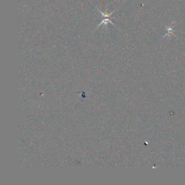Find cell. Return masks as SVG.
I'll use <instances>...</instances> for the list:
<instances>
[{"label":"cell","instance_id":"6da1fadb","mask_svg":"<svg viewBox=\"0 0 185 185\" xmlns=\"http://www.w3.org/2000/svg\"><path fill=\"white\" fill-rule=\"evenodd\" d=\"M97 9H98V11L99 12V13L101 14V15H102L103 20H102V21L101 22V23H99L98 25H97L96 29L98 28V27H100L101 25H104L106 27V26H107L108 23H111V25H114V27H116V25H114V24L111 22V18H112L111 15L113 14V13H114V12H115L116 9H114V11H112L111 13H108V14H106V13H103V12L101 11V10H100V9H98V8H97Z\"/></svg>","mask_w":185,"mask_h":185}]
</instances>
